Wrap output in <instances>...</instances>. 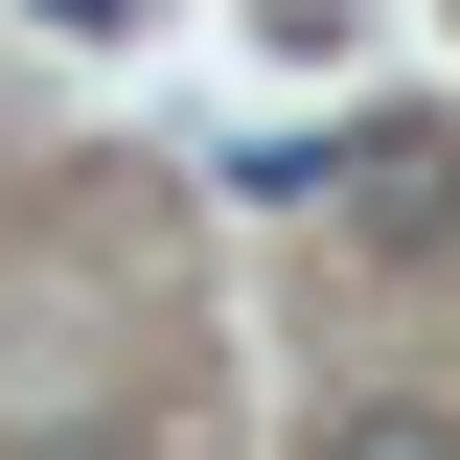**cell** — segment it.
Listing matches in <instances>:
<instances>
[{
	"label": "cell",
	"mask_w": 460,
	"mask_h": 460,
	"mask_svg": "<svg viewBox=\"0 0 460 460\" xmlns=\"http://www.w3.org/2000/svg\"><path fill=\"white\" fill-rule=\"evenodd\" d=\"M345 208L392 230V253H438V230H460V138H438V115H392V138L345 162Z\"/></svg>",
	"instance_id": "1"
},
{
	"label": "cell",
	"mask_w": 460,
	"mask_h": 460,
	"mask_svg": "<svg viewBox=\"0 0 460 460\" xmlns=\"http://www.w3.org/2000/svg\"><path fill=\"white\" fill-rule=\"evenodd\" d=\"M323 460H460V414H414V392H368V414H323Z\"/></svg>",
	"instance_id": "2"
}]
</instances>
